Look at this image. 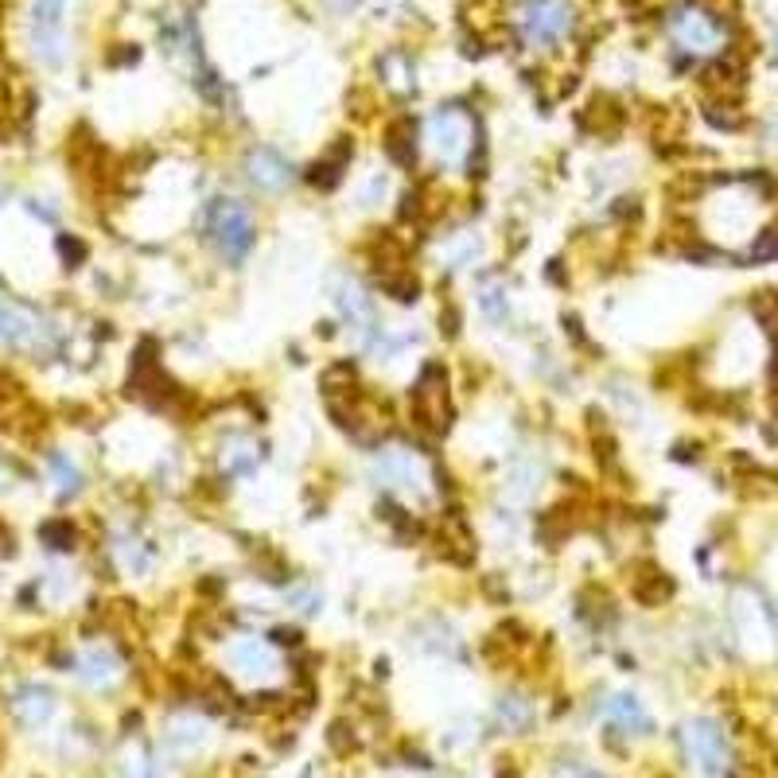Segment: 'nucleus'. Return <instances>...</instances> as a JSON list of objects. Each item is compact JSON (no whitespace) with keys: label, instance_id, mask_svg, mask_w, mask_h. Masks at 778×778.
Returning <instances> with one entry per match:
<instances>
[{"label":"nucleus","instance_id":"obj_2","mask_svg":"<svg viewBox=\"0 0 778 778\" xmlns=\"http://www.w3.org/2000/svg\"><path fill=\"white\" fill-rule=\"evenodd\" d=\"M206 234L218 246L226 261H242L253 250V215L242 199H215L211 218H206Z\"/></svg>","mask_w":778,"mask_h":778},{"label":"nucleus","instance_id":"obj_14","mask_svg":"<svg viewBox=\"0 0 778 778\" xmlns=\"http://www.w3.org/2000/svg\"><path fill=\"white\" fill-rule=\"evenodd\" d=\"M39 339V320L24 308L0 300V343H12V347H27V343Z\"/></svg>","mask_w":778,"mask_h":778},{"label":"nucleus","instance_id":"obj_3","mask_svg":"<svg viewBox=\"0 0 778 778\" xmlns=\"http://www.w3.org/2000/svg\"><path fill=\"white\" fill-rule=\"evenodd\" d=\"M471 144H475V121L464 109H440L429 121V148L444 168L459 171L471 160Z\"/></svg>","mask_w":778,"mask_h":778},{"label":"nucleus","instance_id":"obj_19","mask_svg":"<svg viewBox=\"0 0 778 778\" xmlns=\"http://www.w3.org/2000/svg\"><path fill=\"white\" fill-rule=\"evenodd\" d=\"M537 487H541V467L534 464H518L511 471V483H506V494H511L514 502H526L537 494Z\"/></svg>","mask_w":778,"mask_h":778},{"label":"nucleus","instance_id":"obj_8","mask_svg":"<svg viewBox=\"0 0 778 778\" xmlns=\"http://www.w3.org/2000/svg\"><path fill=\"white\" fill-rule=\"evenodd\" d=\"M685 752H690L693 767L705 770V775H720L728 767V743H725V732L713 725V720H690L685 732Z\"/></svg>","mask_w":778,"mask_h":778},{"label":"nucleus","instance_id":"obj_20","mask_svg":"<svg viewBox=\"0 0 778 778\" xmlns=\"http://www.w3.org/2000/svg\"><path fill=\"white\" fill-rule=\"evenodd\" d=\"M51 479H55V491L59 494L79 491V467H74L67 456H51Z\"/></svg>","mask_w":778,"mask_h":778},{"label":"nucleus","instance_id":"obj_13","mask_svg":"<svg viewBox=\"0 0 778 778\" xmlns=\"http://www.w3.org/2000/svg\"><path fill=\"white\" fill-rule=\"evenodd\" d=\"M246 171H250V179L258 183L261 191H280L288 179H292L288 164L280 160L273 148H253V153L246 156Z\"/></svg>","mask_w":778,"mask_h":778},{"label":"nucleus","instance_id":"obj_21","mask_svg":"<svg viewBox=\"0 0 778 778\" xmlns=\"http://www.w3.org/2000/svg\"><path fill=\"white\" fill-rule=\"evenodd\" d=\"M475 258H479V238H471V234H464L459 242L447 246V268H464Z\"/></svg>","mask_w":778,"mask_h":778},{"label":"nucleus","instance_id":"obj_10","mask_svg":"<svg viewBox=\"0 0 778 778\" xmlns=\"http://www.w3.org/2000/svg\"><path fill=\"white\" fill-rule=\"evenodd\" d=\"M670 32L673 39H678V47H685V51L693 55H708L720 47V27L701 9H678L670 16Z\"/></svg>","mask_w":778,"mask_h":778},{"label":"nucleus","instance_id":"obj_5","mask_svg":"<svg viewBox=\"0 0 778 778\" xmlns=\"http://www.w3.org/2000/svg\"><path fill=\"white\" fill-rule=\"evenodd\" d=\"M518 24H522L526 44L549 47L573 27V9H568L564 0H522Z\"/></svg>","mask_w":778,"mask_h":778},{"label":"nucleus","instance_id":"obj_17","mask_svg":"<svg viewBox=\"0 0 778 778\" xmlns=\"http://www.w3.org/2000/svg\"><path fill=\"white\" fill-rule=\"evenodd\" d=\"M113 553H117V564H121L125 573H133V576L148 573V564H153V549L144 546L141 537H133V534H117Z\"/></svg>","mask_w":778,"mask_h":778},{"label":"nucleus","instance_id":"obj_22","mask_svg":"<svg viewBox=\"0 0 778 778\" xmlns=\"http://www.w3.org/2000/svg\"><path fill=\"white\" fill-rule=\"evenodd\" d=\"M752 258L755 261H775L778 258V230H767L759 238V246H752Z\"/></svg>","mask_w":778,"mask_h":778},{"label":"nucleus","instance_id":"obj_12","mask_svg":"<svg viewBox=\"0 0 778 778\" xmlns=\"http://www.w3.org/2000/svg\"><path fill=\"white\" fill-rule=\"evenodd\" d=\"M603 720H608L615 732L623 735H643L646 728H650V716H646L643 701L631 697V693H619V697H611L608 705H603Z\"/></svg>","mask_w":778,"mask_h":778},{"label":"nucleus","instance_id":"obj_15","mask_svg":"<svg viewBox=\"0 0 778 778\" xmlns=\"http://www.w3.org/2000/svg\"><path fill=\"white\" fill-rule=\"evenodd\" d=\"M258 464H261V452L253 440L246 436H230L223 444V467L226 475H238V479H250V475H258Z\"/></svg>","mask_w":778,"mask_h":778},{"label":"nucleus","instance_id":"obj_18","mask_svg":"<svg viewBox=\"0 0 778 778\" xmlns=\"http://www.w3.org/2000/svg\"><path fill=\"white\" fill-rule=\"evenodd\" d=\"M117 658L109 650H101V646H94V650H86V658H82V678L89 681V685H109V681L117 678Z\"/></svg>","mask_w":778,"mask_h":778},{"label":"nucleus","instance_id":"obj_16","mask_svg":"<svg viewBox=\"0 0 778 778\" xmlns=\"http://www.w3.org/2000/svg\"><path fill=\"white\" fill-rule=\"evenodd\" d=\"M479 308H483L487 320L502 323L511 315V288L502 277H483L479 280Z\"/></svg>","mask_w":778,"mask_h":778},{"label":"nucleus","instance_id":"obj_6","mask_svg":"<svg viewBox=\"0 0 778 778\" xmlns=\"http://www.w3.org/2000/svg\"><path fill=\"white\" fill-rule=\"evenodd\" d=\"M67 4L71 0H36L32 4V47L44 63H59L67 47Z\"/></svg>","mask_w":778,"mask_h":778},{"label":"nucleus","instance_id":"obj_11","mask_svg":"<svg viewBox=\"0 0 778 778\" xmlns=\"http://www.w3.org/2000/svg\"><path fill=\"white\" fill-rule=\"evenodd\" d=\"M447 378L440 367H429L421 374V382H417V390H412V409H417V417H421L429 429H447V417H452V409H447Z\"/></svg>","mask_w":778,"mask_h":778},{"label":"nucleus","instance_id":"obj_9","mask_svg":"<svg viewBox=\"0 0 778 778\" xmlns=\"http://www.w3.org/2000/svg\"><path fill=\"white\" fill-rule=\"evenodd\" d=\"M335 304H339L343 320L350 323V332H355L362 343H370L378 332H382L374 320V300H370L367 288L358 285L355 277H343L339 285H335Z\"/></svg>","mask_w":778,"mask_h":778},{"label":"nucleus","instance_id":"obj_7","mask_svg":"<svg viewBox=\"0 0 778 778\" xmlns=\"http://www.w3.org/2000/svg\"><path fill=\"white\" fill-rule=\"evenodd\" d=\"M226 654H230L234 673L246 678V681H253V685H265V681H273L277 678V670H280V658H277V650H273L268 638H258V635L234 638Z\"/></svg>","mask_w":778,"mask_h":778},{"label":"nucleus","instance_id":"obj_4","mask_svg":"<svg viewBox=\"0 0 778 778\" xmlns=\"http://www.w3.org/2000/svg\"><path fill=\"white\" fill-rule=\"evenodd\" d=\"M732 623H735V635H740V643L747 646L752 654H759V658H770V654L778 650V631L775 623H770L767 608H763V600L755 596V591H735L732 600Z\"/></svg>","mask_w":778,"mask_h":778},{"label":"nucleus","instance_id":"obj_1","mask_svg":"<svg viewBox=\"0 0 778 778\" xmlns=\"http://www.w3.org/2000/svg\"><path fill=\"white\" fill-rule=\"evenodd\" d=\"M370 475L382 491L402 494V499L424 502L432 494V471L421 452H412V447H385L370 467Z\"/></svg>","mask_w":778,"mask_h":778}]
</instances>
